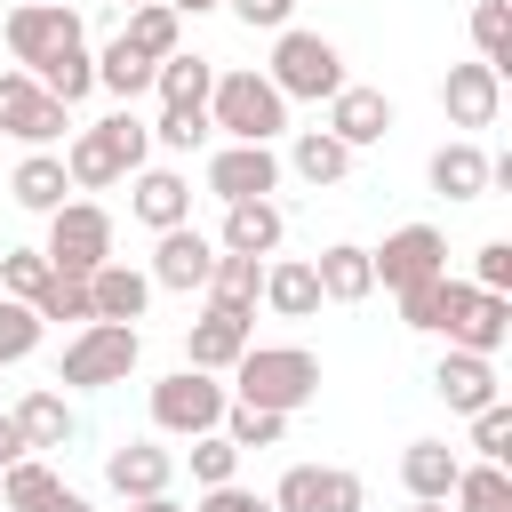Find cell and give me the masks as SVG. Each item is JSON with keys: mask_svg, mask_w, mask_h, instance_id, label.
<instances>
[{"mask_svg": "<svg viewBox=\"0 0 512 512\" xmlns=\"http://www.w3.org/2000/svg\"><path fill=\"white\" fill-rule=\"evenodd\" d=\"M424 184H432L440 200H480V192H488V152H480L472 136H456V144H440V152L424 160Z\"/></svg>", "mask_w": 512, "mask_h": 512, "instance_id": "obj_27", "label": "cell"}, {"mask_svg": "<svg viewBox=\"0 0 512 512\" xmlns=\"http://www.w3.org/2000/svg\"><path fill=\"white\" fill-rule=\"evenodd\" d=\"M120 8H144V0H120Z\"/></svg>", "mask_w": 512, "mask_h": 512, "instance_id": "obj_54", "label": "cell"}, {"mask_svg": "<svg viewBox=\"0 0 512 512\" xmlns=\"http://www.w3.org/2000/svg\"><path fill=\"white\" fill-rule=\"evenodd\" d=\"M128 216H136L144 232L192 224V176H184V168H136V176H128Z\"/></svg>", "mask_w": 512, "mask_h": 512, "instance_id": "obj_16", "label": "cell"}, {"mask_svg": "<svg viewBox=\"0 0 512 512\" xmlns=\"http://www.w3.org/2000/svg\"><path fill=\"white\" fill-rule=\"evenodd\" d=\"M208 128H216L224 144H280V136H288V96H280L256 64H232V72H216V88H208Z\"/></svg>", "mask_w": 512, "mask_h": 512, "instance_id": "obj_2", "label": "cell"}, {"mask_svg": "<svg viewBox=\"0 0 512 512\" xmlns=\"http://www.w3.org/2000/svg\"><path fill=\"white\" fill-rule=\"evenodd\" d=\"M120 40H128L144 64H160V56H176V48H184V16H176V8H160V0H144V8H128Z\"/></svg>", "mask_w": 512, "mask_h": 512, "instance_id": "obj_32", "label": "cell"}, {"mask_svg": "<svg viewBox=\"0 0 512 512\" xmlns=\"http://www.w3.org/2000/svg\"><path fill=\"white\" fill-rule=\"evenodd\" d=\"M224 8H232L248 32H288V24H296V0H224Z\"/></svg>", "mask_w": 512, "mask_h": 512, "instance_id": "obj_47", "label": "cell"}, {"mask_svg": "<svg viewBox=\"0 0 512 512\" xmlns=\"http://www.w3.org/2000/svg\"><path fill=\"white\" fill-rule=\"evenodd\" d=\"M0 136H16L24 152H48V144H64L72 136V112L32 80V72H0Z\"/></svg>", "mask_w": 512, "mask_h": 512, "instance_id": "obj_9", "label": "cell"}, {"mask_svg": "<svg viewBox=\"0 0 512 512\" xmlns=\"http://www.w3.org/2000/svg\"><path fill=\"white\" fill-rule=\"evenodd\" d=\"M144 304H152V280H144L136 264H120V256H112V264H96V272H88V312H96V320H128V328H136V320H144Z\"/></svg>", "mask_w": 512, "mask_h": 512, "instance_id": "obj_25", "label": "cell"}, {"mask_svg": "<svg viewBox=\"0 0 512 512\" xmlns=\"http://www.w3.org/2000/svg\"><path fill=\"white\" fill-rule=\"evenodd\" d=\"M208 296H224V304H256V296H264V256H224V248H216Z\"/></svg>", "mask_w": 512, "mask_h": 512, "instance_id": "obj_41", "label": "cell"}, {"mask_svg": "<svg viewBox=\"0 0 512 512\" xmlns=\"http://www.w3.org/2000/svg\"><path fill=\"white\" fill-rule=\"evenodd\" d=\"M224 408H232V392H224L216 376H200V368H168V376L152 384V432H168V440L216 432Z\"/></svg>", "mask_w": 512, "mask_h": 512, "instance_id": "obj_6", "label": "cell"}, {"mask_svg": "<svg viewBox=\"0 0 512 512\" xmlns=\"http://www.w3.org/2000/svg\"><path fill=\"white\" fill-rule=\"evenodd\" d=\"M208 272H216V240L200 224H176V232H152V288H176V296H208Z\"/></svg>", "mask_w": 512, "mask_h": 512, "instance_id": "obj_13", "label": "cell"}, {"mask_svg": "<svg viewBox=\"0 0 512 512\" xmlns=\"http://www.w3.org/2000/svg\"><path fill=\"white\" fill-rule=\"evenodd\" d=\"M392 120H400V104H392L384 88H360V80H344V88L328 96V136H336L344 152H368V144H384V136H392Z\"/></svg>", "mask_w": 512, "mask_h": 512, "instance_id": "obj_14", "label": "cell"}, {"mask_svg": "<svg viewBox=\"0 0 512 512\" xmlns=\"http://www.w3.org/2000/svg\"><path fill=\"white\" fill-rule=\"evenodd\" d=\"M456 472H464V456H456L448 440H408V448H400V488H408V504H448Z\"/></svg>", "mask_w": 512, "mask_h": 512, "instance_id": "obj_22", "label": "cell"}, {"mask_svg": "<svg viewBox=\"0 0 512 512\" xmlns=\"http://www.w3.org/2000/svg\"><path fill=\"white\" fill-rule=\"evenodd\" d=\"M504 336H512V296H488V288H472V304L456 312L448 344H456V352H480V360H496V352H504Z\"/></svg>", "mask_w": 512, "mask_h": 512, "instance_id": "obj_28", "label": "cell"}, {"mask_svg": "<svg viewBox=\"0 0 512 512\" xmlns=\"http://www.w3.org/2000/svg\"><path fill=\"white\" fill-rule=\"evenodd\" d=\"M64 176H72V192H104V184H120V176H128V152H120L112 120L72 128V144H64Z\"/></svg>", "mask_w": 512, "mask_h": 512, "instance_id": "obj_18", "label": "cell"}, {"mask_svg": "<svg viewBox=\"0 0 512 512\" xmlns=\"http://www.w3.org/2000/svg\"><path fill=\"white\" fill-rule=\"evenodd\" d=\"M32 352H40V312L24 296H0V368H16Z\"/></svg>", "mask_w": 512, "mask_h": 512, "instance_id": "obj_42", "label": "cell"}, {"mask_svg": "<svg viewBox=\"0 0 512 512\" xmlns=\"http://www.w3.org/2000/svg\"><path fill=\"white\" fill-rule=\"evenodd\" d=\"M360 504H368V480L344 464H288L272 488V512H360Z\"/></svg>", "mask_w": 512, "mask_h": 512, "instance_id": "obj_11", "label": "cell"}, {"mask_svg": "<svg viewBox=\"0 0 512 512\" xmlns=\"http://www.w3.org/2000/svg\"><path fill=\"white\" fill-rule=\"evenodd\" d=\"M264 80H272L288 104H320V96L344 88V48H336L328 32L288 24V32H272V64H264Z\"/></svg>", "mask_w": 512, "mask_h": 512, "instance_id": "obj_4", "label": "cell"}, {"mask_svg": "<svg viewBox=\"0 0 512 512\" xmlns=\"http://www.w3.org/2000/svg\"><path fill=\"white\" fill-rule=\"evenodd\" d=\"M408 512H448V504H408Z\"/></svg>", "mask_w": 512, "mask_h": 512, "instance_id": "obj_53", "label": "cell"}, {"mask_svg": "<svg viewBox=\"0 0 512 512\" xmlns=\"http://www.w3.org/2000/svg\"><path fill=\"white\" fill-rule=\"evenodd\" d=\"M216 432H224V440H232V448L248 456V448H280V440H288V416H272V408H248V400H232Z\"/></svg>", "mask_w": 512, "mask_h": 512, "instance_id": "obj_38", "label": "cell"}, {"mask_svg": "<svg viewBox=\"0 0 512 512\" xmlns=\"http://www.w3.org/2000/svg\"><path fill=\"white\" fill-rule=\"evenodd\" d=\"M280 240H288L280 200H240V208H224V232H216L224 256H280Z\"/></svg>", "mask_w": 512, "mask_h": 512, "instance_id": "obj_20", "label": "cell"}, {"mask_svg": "<svg viewBox=\"0 0 512 512\" xmlns=\"http://www.w3.org/2000/svg\"><path fill=\"white\" fill-rule=\"evenodd\" d=\"M160 8H176V16H208V8H224V0H160Z\"/></svg>", "mask_w": 512, "mask_h": 512, "instance_id": "obj_52", "label": "cell"}, {"mask_svg": "<svg viewBox=\"0 0 512 512\" xmlns=\"http://www.w3.org/2000/svg\"><path fill=\"white\" fill-rule=\"evenodd\" d=\"M144 360V328L128 320H88L64 336V360H56V384L64 392H104V384H128Z\"/></svg>", "mask_w": 512, "mask_h": 512, "instance_id": "obj_3", "label": "cell"}, {"mask_svg": "<svg viewBox=\"0 0 512 512\" xmlns=\"http://www.w3.org/2000/svg\"><path fill=\"white\" fill-rule=\"evenodd\" d=\"M312 280H320V304H368V296H376L368 248H352V240H328V248L312 256Z\"/></svg>", "mask_w": 512, "mask_h": 512, "instance_id": "obj_24", "label": "cell"}, {"mask_svg": "<svg viewBox=\"0 0 512 512\" xmlns=\"http://www.w3.org/2000/svg\"><path fill=\"white\" fill-rule=\"evenodd\" d=\"M432 392L456 408V416H480V408H496V360H480V352H440V368H432Z\"/></svg>", "mask_w": 512, "mask_h": 512, "instance_id": "obj_19", "label": "cell"}, {"mask_svg": "<svg viewBox=\"0 0 512 512\" xmlns=\"http://www.w3.org/2000/svg\"><path fill=\"white\" fill-rule=\"evenodd\" d=\"M448 504H456V512H512V480H504V464H464L456 488H448Z\"/></svg>", "mask_w": 512, "mask_h": 512, "instance_id": "obj_37", "label": "cell"}, {"mask_svg": "<svg viewBox=\"0 0 512 512\" xmlns=\"http://www.w3.org/2000/svg\"><path fill=\"white\" fill-rule=\"evenodd\" d=\"M64 480H56V464L48 456H24V464H8L0 472V512H48V496H56Z\"/></svg>", "mask_w": 512, "mask_h": 512, "instance_id": "obj_35", "label": "cell"}, {"mask_svg": "<svg viewBox=\"0 0 512 512\" xmlns=\"http://www.w3.org/2000/svg\"><path fill=\"white\" fill-rule=\"evenodd\" d=\"M184 464H192V488H224V480H240V448H232L224 432H200Z\"/></svg>", "mask_w": 512, "mask_h": 512, "instance_id": "obj_43", "label": "cell"}, {"mask_svg": "<svg viewBox=\"0 0 512 512\" xmlns=\"http://www.w3.org/2000/svg\"><path fill=\"white\" fill-rule=\"evenodd\" d=\"M48 512H96V504H88L80 488H56V496H48Z\"/></svg>", "mask_w": 512, "mask_h": 512, "instance_id": "obj_50", "label": "cell"}, {"mask_svg": "<svg viewBox=\"0 0 512 512\" xmlns=\"http://www.w3.org/2000/svg\"><path fill=\"white\" fill-rule=\"evenodd\" d=\"M208 192H216L224 208L272 200V192H280V152H272V144H216V152H208Z\"/></svg>", "mask_w": 512, "mask_h": 512, "instance_id": "obj_12", "label": "cell"}, {"mask_svg": "<svg viewBox=\"0 0 512 512\" xmlns=\"http://www.w3.org/2000/svg\"><path fill=\"white\" fill-rule=\"evenodd\" d=\"M192 512H272V496H256V488L224 480V488H200V504H192Z\"/></svg>", "mask_w": 512, "mask_h": 512, "instance_id": "obj_48", "label": "cell"}, {"mask_svg": "<svg viewBox=\"0 0 512 512\" xmlns=\"http://www.w3.org/2000/svg\"><path fill=\"white\" fill-rule=\"evenodd\" d=\"M208 88H216V64L192 56V48H176V56L152 64V96H160V104H200V112H208Z\"/></svg>", "mask_w": 512, "mask_h": 512, "instance_id": "obj_30", "label": "cell"}, {"mask_svg": "<svg viewBox=\"0 0 512 512\" xmlns=\"http://www.w3.org/2000/svg\"><path fill=\"white\" fill-rule=\"evenodd\" d=\"M472 304V280H416V288H400V328H416V336H448L456 328V312Z\"/></svg>", "mask_w": 512, "mask_h": 512, "instance_id": "obj_21", "label": "cell"}, {"mask_svg": "<svg viewBox=\"0 0 512 512\" xmlns=\"http://www.w3.org/2000/svg\"><path fill=\"white\" fill-rule=\"evenodd\" d=\"M288 168H296L312 192H328V184H344V176H352V152H344L328 128H296V144H288Z\"/></svg>", "mask_w": 512, "mask_h": 512, "instance_id": "obj_31", "label": "cell"}, {"mask_svg": "<svg viewBox=\"0 0 512 512\" xmlns=\"http://www.w3.org/2000/svg\"><path fill=\"white\" fill-rule=\"evenodd\" d=\"M472 448H480V464H504V456H512V408H504V400L472 416Z\"/></svg>", "mask_w": 512, "mask_h": 512, "instance_id": "obj_46", "label": "cell"}, {"mask_svg": "<svg viewBox=\"0 0 512 512\" xmlns=\"http://www.w3.org/2000/svg\"><path fill=\"white\" fill-rule=\"evenodd\" d=\"M64 192H72L64 152H24V160L8 168V200H16L24 216H56V208H64Z\"/></svg>", "mask_w": 512, "mask_h": 512, "instance_id": "obj_23", "label": "cell"}, {"mask_svg": "<svg viewBox=\"0 0 512 512\" xmlns=\"http://www.w3.org/2000/svg\"><path fill=\"white\" fill-rule=\"evenodd\" d=\"M96 88H104L112 104H136V96H152V64H144L128 40H112V48H96Z\"/></svg>", "mask_w": 512, "mask_h": 512, "instance_id": "obj_34", "label": "cell"}, {"mask_svg": "<svg viewBox=\"0 0 512 512\" xmlns=\"http://www.w3.org/2000/svg\"><path fill=\"white\" fill-rule=\"evenodd\" d=\"M0 40H8L16 72H40L56 48H72V40H88V32H80V8H72V0H16V8L0 16Z\"/></svg>", "mask_w": 512, "mask_h": 512, "instance_id": "obj_7", "label": "cell"}, {"mask_svg": "<svg viewBox=\"0 0 512 512\" xmlns=\"http://www.w3.org/2000/svg\"><path fill=\"white\" fill-rule=\"evenodd\" d=\"M472 288L512 296V240H480V248H472Z\"/></svg>", "mask_w": 512, "mask_h": 512, "instance_id": "obj_45", "label": "cell"}, {"mask_svg": "<svg viewBox=\"0 0 512 512\" xmlns=\"http://www.w3.org/2000/svg\"><path fill=\"white\" fill-rule=\"evenodd\" d=\"M168 480H176V448H160V440H120V448L104 456V488H112L120 504L168 496Z\"/></svg>", "mask_w": 512, "mask_h": 512, "instance_id": "obj_17", "label": "cell"}, {"mask_svg": "<svg viewBox=\"0 0 512 512\" xmlns=\"http://www.w3.org/2000/svg\"><path fill=\"white\" fill-rule=\"evenodd\" d=\"M40 256H48V272H72V280H88L96 264H112V208H104V200H64V208L48 216V240H40Z\"/></svg>", "mask_w": 512, "mask_h": 512, "instance_id": "obj_5", "label": "cell"}, {"mask_svg": "<svg viewBox=\"0 0 512 512\" xmlns=\"http://www.w3.org/2000/svg\"><path fill=\"white\" fill-rule=\"evenodd\" d=\"M40 280H48V256L40 248H0V296H40Z\"/></svg>", "mask_w": 512, "mask_h": 512, "instance_id": "obj_44", "label": "cell"}, {"mask_svg": "<svg viewBox=\"0 0 512 512\" xmlns=\"http://www.w3.org/2000/svg\"><path fill=\"white\" fill-rule=\"evenodd\" d=\"M24 456H32V448H24V432H16V416L0 408V472H8V464H24Z\"/></svg>", "mask_w": 512, "mask_h": 512, "instance_id": "obj_49", "label": "cell"}, {"mask_svg": "<svg viewBox=\"0 0 512 512\" xmlns=\"http://www.w3.org/2000/svg\"><path fill=\"white\" fill-rule=\"evenodd\" d=\"M128 512H192V504H176V496H136Z\"/></svg>", "mask_w": 512, "mask_h": 512, "instance_id": "obj_51", "label": "cell"}, {"mask_svg": "<svg viewBox=\"0 0 512 512\" xmlns=\"http://www.w3.org/2000/svg\"><path fill=\"white\" fill-rule=\"evenodd\" d=\"M8 416H16V432H24V448H32V456H40V448H64V440L80 432V416H72V400H64L56 384H32Z\"/></svg>", "mask_w": 512, "mask_h": 512, "instance_id": "obj_26", "label": "cell"}, {"mask_svg": "<svg viewBox=\"0 0 512 512\" xmlns=\"http://www.w3.org/2000/svg\"><path fill=\"white\" fill-rule=\"evenodd\" d=\"M248 344H256V304H224V296H200V312L184 320V368H200V376L232 368Z\"/></svg>", "mask_w": 512, "mask_h": 512, "instance_id": "obj_8", "label": "cell"}, {"mask_svg": "<svg viewBox=\"0 0 512 512\" xmlns=\"http://www.w3.org/2000/svg\"><path fill=\"white\" fill-rule=\"evenodd\" d=\"M224 392L248 400V408L296 416V408L320 400V352H304V344H248V352L232 360V384H224Z\"/></svg>", "mask_w": 512, "mask_h": 512, "instance_id": "obj_1", "label": "cell"}, {"mask_svg": "<svg viewBox=\"0 0 512 512\" xmlns=\"http://www.w3.org/2000/svg\"><path fill=\"white\" fill-rule=\"evenodd\" d=\"M264 304H272L280 320H312V312H320L312 256H264Z\"/></svg>", "mask_w": 512, "mask_h": 512, "instance_id": "obj_29", "label": "cell"}, {"mask_svg": "<svg viewBox=\"0 0 512 512\" xmlns=\"http://www.w3.org/2000/svg\"><path fill=\"white\" fill-rule=\"evenodd\" d=\"M440 112H448V128H496V112H504V72H488L480 56H472V64H448Z\"/></svg>", "mask_w": 512, "mask_h": 512, "instance_id": "obj_15", "label": "cell"}, {"mask_svg": "<svg viewBox=\"0 0 512 512\" xmlns=\"http://www.w3.org/2000/svg\"><path fill=\"white\" fill-rule=\"evenodd\" d=\"M472 56L488 72L512 64V0H472Z\"/></svg>", "mask_w": 512, "mask_h": 512, "instance_id": "obj_36", "label": "cell"}, {"mask_svg": "<svg viewBox=\"0 0 512 512\" xmlns=\"http://www.w3.org/2000/svg\"><path fill=\"white\" fill-rule=\"evenodd\" d=\"M32 312H40V328H48V320L88 328V320H96V312H88V280H72V272H48V280H40V296H32Z\"/></svg>", "mask_w": 512, "mask_h": 512, "instance_id": "obj_40", "label": "cell"}, {"mask_svg": "<svg viewBox=\"0 0 512 512\" xmlns=\"http://www.w3.org/2000/svg\"><path fill=\"white\" fill-rule=\"evenodd\" d=\"M32 80H40V88H48V96L72 112L80 96H96V48H88V40H72V48H56V56H48Z\"/></svg>", "mask_w": 512, "mask_h": 512, "instance_id": "obj_33", "label": "cell"}, {"mask_svg": "<svg viewBox=\"0 0 512 512\" xmlns=\"http://www.w3.org/2000/svg\"><path fill=\"white\" fill-rule=\"evenodd\" d=\"M216 128H208V112L200 104H160V120H152V152H200Z\"/></svg>", "mask_w": 512, "mask_h": 512, "instance_id": "obj_39", "label": "cell"}, {"mask_svg": "<svg viewBox=\"0 0 512 512\" xmlns=\"http://www.w3.org/2000/svg\"><path fill=\"white\" fill-rule=\"evenodd\" d=\"M368 272H376V288H416V280H440L448 272V232L440 224H400V232H384V248H368Z\"/></svg>", "mask_w": 512, "mask_h": 512, "instance_id": "obj_10", "label": "cell"}]
</instances>
